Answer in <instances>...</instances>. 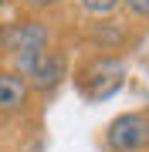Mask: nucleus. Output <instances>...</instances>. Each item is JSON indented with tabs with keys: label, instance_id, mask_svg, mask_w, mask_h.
<instances>
[{
	"label": "nucleus",
	"instance_id": "nucleus-5",
	"mask_svg": "<svg viewBox=\"0 0 149 152\" xmlns=\"http://www.w3.org/2000/svg\"><path fill=\"white\" fill-rule=\"evenodd\" d=\"M31 98H34V91H31L27 78H21L14 68H0V118L24 115Z\"/></svg>",
	"mask_w": 149,
	"mask_h": 152
},
{
	"label": "nucleus",
	"instance_id": "nucleus-10",
	"mask_svg": "<svg viewBox=\"0 0 149 152\" xmlns=\"http://www.w3.org/2000/svg\"><path fill=\"white\" fill-rule=\"evenodd\" d=\"M7 4H10V0H0V10H4V7H7Z\"/></svg>",
	"mask_w": 149,
	"mask_h": 152
},
{
	"label": "nucleus",
	"instance_id": "nucleus-3",
	"mask_svg": "<svg viewBox=\"0 0 149 152\" xmlns=\"http://www.w3.org/2000/svg\"><path fill=\"white\" fill-rule=\"evenodd\" d=\"M21 78H27V85H31L34 95L51 98L61 85H65V78H71V61H68V51L51 44V48H48L37 61H34V64L24 71Z\"/></svg>",
	"mask_w": 149,
	"mask_h": 152
},
{
	"label": "nucleus",
	"instance_id": "nucleus-8",
	"mask_svg": "<svg viewBox=\"0 0 149 152\" xmlns=\"http://www.w3.org/2000/svg\"><path fill=\"white\" fill-rule=\"evenodd\" d=\"M61 4H65V0H21V7H27L34 17H37V14H51V10H58Z\"/></svg>",
	"mask_w": 149,
	"mask_h": 152
},
{
	"label": "nucleus",
	"instance_id": "nucleus-6",
	"mask_svg": "<svg viewBox=\"0 0 149 152\" xmlns=\"http://www.w3.org/2000/svg\"><path fill=\"white\" fill-rule=\"evenodd\" d=\"M126 27H122L119 20H95L92 31H88V41L95 44V51L98 54H119L122 48H126Z\"/></svg>",
	"mask_w": 149,
	"mask_h": 152
},
{
	"label": "nucleus",
	"instance_id": "nucleus-4",
	"mask_svg": "<svg viewBox=\"0 0 149 152\" xmlns=\"http://www.w3.org/2000/svg\"><path fill=\"white\" fill-rule=\"evenodd\" d=\"M105 145L109 152H146L149 149V115L126 112L105 125Z\"/></svg>",
	"mask_w": 149,
	"mask_h": 152
},
{
	"label": "nucleus",
	"instance_id": "nucleus-9",
	"mask_svg": "<svg viewBox=\"0 0 149 152\" xmlns=\"http://www.w3.org/2000/svg\"><path fill=\"white\" fill-rule=\"evenodd\" d=\"M122 7L139 20H149V0H122Z\"/></svg>",
	"mask_w": 149,
	"mask_h": 152
},
{
	"label": "nucleus",
	"instance_id": "nucleus-7",
	"mask_svg": "<svg viewBox=\"0 0 149 152\" xmlns=\"http://www.w3.org/2000/svg\"><path fill=\"white\" fill-rule=\"evenodd\" d=\"M78 7H81L85 14H92L95 20H102V17H109V14L119 10L122 0H78Z\"/></svg>",
	"mask_w": 149,
	"mask_h": 152
},
{
	"label": "nucleus",
	"instance_id": "nucleus-1",
	"mask_svg": "<svg viewBox=\"0 0 149 152\" xmlns=\"http://www.w3.org/2000/svg\"><path fill=\"white\" fill-rule=\"evenodd\" d=\"M126 58L122 54H88L85 61H78L75 71H71V81H75V91L85 98V102H109L112 95L122 91L126 85Z\"/></svg>",
	"mask_w": 149,
	"mask_h": 152
},
{
	"label": "nucleus",
	"instance_id": "nucleus-2",
	"mask_svg": "<svg viewBox=\"0 0 149 152\" xmlns=\"http://www.w3.org/2000/svg\"><path fill=\"white\" fill-rule=\"evenodd\" d=\"M51 48V27L41 17H21L0 27V51L14 61V71L24 75Z\"/></svg>",
	"mask_w": 149,
	"mask_h": 152
}]
</instances>
